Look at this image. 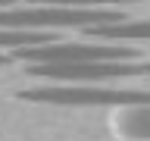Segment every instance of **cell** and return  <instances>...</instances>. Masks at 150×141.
<instances>
[{
    "label": "cell",
    "instance_id": "1",
    "mask_svg": "<svg viewBox=\"0 0 150 141\" xmlns=\"http://www.w3.org/2000/svg\"><path fill=\"white\" fill-rule=\"evenodd\" d=\"M110 25V22H125L122 13L103 6H25V9H0V28H91V25Z\"/></svg>",
    "mask_w": 150,
    "mask_h": 141
},
{
    "label": "cell",
    "instance_id": "2",
    "mask_svg": "<svg viewBox=\"0 0 150 141\" xmlns=\"http://www.w3.org/2000/svg\"><path fill=\"white\" fill-rule=\"evenodd\" d=\"M13 60H22L28 66H59V63H134L141 56L138 47L125 44H41V47H19L13 50Z\"/></svg>",
    "mask_w": 150,
    "mask_h": 141
},
{
    "label": "cell",
    "instance_id": "3",
    "mask_svg": "<svg viewBox=\"0 0 150 141\" xmlns=\"http://www.w3.org/2000/svg\"><path fill=\"white\" fill-rule=\"evenodd\" d=\"M25 100L38 103H59V107H122V103H138L147 107L150 91H134V88H28L22 91Z\"/></svg>",
    "mask_w": 150,
    "mask_h": 141
},
{
    "label": "cell",
    "instance_id": "4",
    "mask_svg": "<svg viewBox=\"0 0 150 141\" xmlns=\"http://www.w3.org/2000/svg\"><path fill=\"white\" fill-rule=\"evenodd\" d=\"M28 72L50 82H103V78H131L141 75L138 63H59V66H28Z\"/></svg>",
    "mask_w": 150,
    "mask_h": 141
},
{
    "label": "cell",
    "instance_id": "5",
    "mask_svg": "<svg viewBox=\"0 0 150 141\" xmlns=\"http://www.w3.org/2000/svg\"><path fill=\"white\" fill-rule=\"evenodd\" d=\"M88 38H97V41H106V44H116V41H150V22H103V25H91L84 28Z\"/></svg>",
    "mask_w": 150,
    "mask_h": 141
},
{
    "label": "cell",
    "instance_id": "6",
    "mask_svg": "<svg viewBox=\"0 0 150 141\" xmlns=\"http://www.w3.org/2000/svg\"><path fill=\"white\" fill-rule=\"evenodd\" d=\"M56 35L53 31H22V28H0V50H19V47H41V44H53Z\"/></svg>",
    "mask_w": 150,
    "mask_h": 141
},
{
    "label": "cell",
    "instance_id": "7",
    "mask_svg": "<svg viewBox=\"0 0 150 141\" xmlns=\"http://www.w3.org/2000/svg\"><path fill=\"white\" fill-rule=\"evenodd\" d=\"M28 3H35V6H88L94 9L97 3H134V0H28Z\"/></svg>",
    "mask_w": 150,
    "mask_h": 141
},
{
    "label": "cell",
    "instance_id": "8",
    "mask_svg": "<svg viewBox=\"0 0 150 141\" xmlns=\"http://www.w3.org/2000/svg\"><path fill=\"white\" fill-rule=\"evenodd\" d=\"M6 63H13V56H9V53H0V66H6Z\"/></svg>",
    "mask_w": 150,
    "mask_h": 141
},
{
    "label": "cell",
    "instance_id": "9",
    "mask_svg": "<svg viewBox=\"0 0 150 141\" xmlns=\"http://www.w3.org/2000/svg\"><path fill=\"white\" fill-rule=\"evenodd\" d=\"M13 3H16V0H0V9H9Z\"/></svg>",
    "mask_w": 150,
    "mask_h": 141
},
{
    "label": "cell",
    "instance_id": "10",
    "mask_svg": "<svg viewBox=\"0 0 150 141\" xmlns=\"http://www.w3.org/2000/svg\"><path fill=\"white\" fill-rule=\"evenodd\" d=\"M144 72H150V63H144Z\"/></svg>",
    "mask_w": 150,
    "mask_h": 141
}]
</instances>
